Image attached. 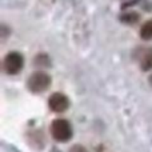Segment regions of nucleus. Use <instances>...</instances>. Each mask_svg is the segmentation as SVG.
<instances>
[{
    "label": "nucleus",
    "instance_id": "3",
    "mask_svg": "<svg viewBox=\"0 0 152 152\" xmlns=\"http://www.w3.org/2000/svg\"><path fill=\"white\" fill-rule=\"evenodd\" d=\"M3 67H4V71L8 75H16L23 69L24 67V58L21 53L12 51V52L7 53L3 61Z\"/></svg>",
    "mask_w": 152,
    "mask_h": 152
},
{
    "label": "nucleus",
    "instance_id": "8",
    "mask_svg": "<svg viewBox=\"0 0 152 152\" xmlns=\"http://www.w3.org/2000/svg\"><path fill=\"white\" fill-rule=\"evenodd\" d=\"M35 66L39 67V68H47L51 66V60L48 58V55L45 53H39V55L35 58Z\"/></svg>",
    "mask_w": 152,
    "mask_h": 152
},
{
    "label": "nucleus",
    "instance_id": "5",
    "mask_svg": "<svg viewBox=\"0 0 152 152\" xmlns=\"http://www.w3.org/2000/svg\"><path fill=\"white\" fill-rule=\"evenodd\" d=\"M140 67L143 71H151L152 69V48H148L143 52L140 58Z\"/></svg>",
    "mask_w": 152,
    "mask_h": 152
},
{
    "label": "nucleus",
    "instance_id": "7",
    "mask_svg": "<svg viewBox=\"0 0 152 152\" xmlns=\"http://www.w3.org/2000/svg\"><path fill=\"white\" fill-rule=\"evenodd\" d=\"M140 37L143 40H152V19L145 21L140 28Z\"/></svg>",
    "mask_w": 152,
    "mask_h": 152
},
{
    "label": "nucleus",
    "instance_id": "4",
    "mask_svg": "<svg viewBox=\"0 0 152 152\" xmlns=\"http://www.w3.org/2000/svg\"><path fill=\"white\" fill-rule=\"evenodd\" d=\"M48 107L52 112H64L69 108V99L67 95L61 94V92H55L50 96L48 99Z\"/></svg>",
    "mask_w": 152,
    "mask_h": 152
},
{
    "label": "nucleus",
    "instance_id": "6",
    "mask_svg": "<svg viewBox=\"0 0 152 152\" xmlns=\"http://www.w3.org/2000/svg\"><path fill=\"white\" fill-rule=\"evenodd\" d=\"M139 20H140V15L137 12H135V11H128V12H124L123 15H120V21L123 24L134 26Z\"/></svg>",
    "mask_w": 152,
    "mask_h": 152
},
{
    "label": "nucleus",
    "instance_id": "10",
    "mask_svg": "<svg viewBox=\"0 0 152 152\" xmlns=\"http://www.w3.org/2000/svg\"><path fill=\"white\" fill-rule=\"evenodd\" d=\"M150 83L152 84V75H151V77H150Z\"/></svg>",
    "mask_w": 152,
    "mask_h": 152
},
{
    "label": "nucleus",
    "instance_id": "1",
    "mask_svg": "<svg viewBox=\"0 0 152 152\" xmlns=\"http://www.w3.org/2000/svg\"><path fill=\"white\" fill-rule=\"evenodd\" d=\"M51 76L44 71H36L34 72L27 80V87L32 94H42L47 91L51 86Z\"/></svg>",
    "mask_w": 152,
    "mask_h": 152
},
{
    "label": "nucleus",
    "instance_id": "9",
    "mask_svg": "<svg viewBox=\"0 0 152 152\" xmlns=\"http://www.w3.org/2000/svg\"><path fill=\"white\" fill-rule=\"evenodd\" d=\"M69 152H87V150L81 145H74V147L69 150Z\"/></svg>",
    "mask_w": 152,
    "mask_h": 152
},
{
    "label": "nucleus",
    "instance_id": "2",
    "mask_svg": "<svg viewBox=\"0 0 152 152\" xmlns=\"http://www.w3.org/2000/svg\"><path fill=\"white\" fill-rule=\"evenodd\" d=\"M50 131L56 142H68L72 137V126L66 119H55L50 126Z\"/></svg>",
    "mask_w": 152,
    "mask_h": 152
}]
</instances>
